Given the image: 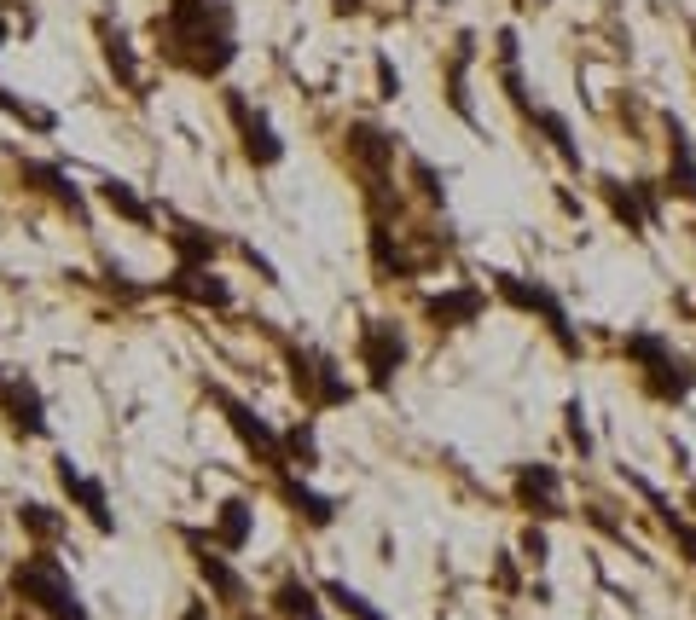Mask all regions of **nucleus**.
<instances>
[{"label": "nucleus", "instance_id": "2", "mask_svg": "<svg viewBox=\"0 0 696 620\" xmlns=\"http://www.w3.org/2000/svg\"><path fill=\"white\" fill-rule=\"evenodd\" d=\"M12 592H18L24 603H36L46 620H87L82 592L70 585L65 563H53V556H18V568H12Z\"/></svg>", "mask_w": 696, "mask_h": 620}, {"label": "nucleus", "instance_id": "11", "mask_svg": "<svg viewBox=\"0 0 696 620\" xmlns=\"http://www.w3.org/2000/svg\"><path fill=\"white\" fill-rule=\"evenodd\" d=\"M169 290L186 296V301H198V308H232V290L210 273V267H174Z\"/></svg>", "mask_w": 696, "mask_h": 620}, {"label": "nucleus", "instance_id": "19", "mask_svg": "<svg viewBox=\"0 0 696 620\" xmlns=\"http://www.w3.org/2000/svg\"><path fill=\"white\" fill-rule=\"evenodd\" d=\"M424 313H430L435 325H470L482 313V290H447V296H435Z\"/></svg>", "mask_w": 696, "mask_h": 620}, {"label": "nucleus", "instance_id": "13", "mask_svg": "<svg viewBox=\"0 0 696 620\" xmlns=\"http://www.w3.org/2000/svg\"><path fill=\"white\" fill-rule=\"evenodd\" d=\"M279 499L291 504L296 516H308L313 528H331V522H337V504H331L325 493H313V487H302V482H296L291 470H279Z\"/></svg>", "mask_w": 696, "mask_h": 620}, {"label": "nucleus", "instance_id": "32", "mask_svg": "<svg viewBox=\"0 0 696 620\" xmlns=\"http://www.w3.org/2000/svg\"><path fill=\"white\" fill-rule=\"evenodd\" d=\"M180 620H210V609H203V603H186V615Z\"/></svg>", "mask_w": 696, "mask_h": 620}, {"label": "nucleus", "instance_id": "1", "mask_svg": "<svg viewBox=\"0 0 696 620\" xmlns=\"http://www.w3.org/2000/svg\"><path fill=\"white\" fill-rule=\"evenodd\" d=\"M157 41L163 58L192 76H227V65L239 58V36H232V12L220 0H169L157 12Z\"/></svg>", "mask_w": 696, "mask_h": 620}, {"label": "nucleus", "instance_id": "6", "mask_svg": "<svg viewBox=\"0 0 696 620\" xmlns=\"http://www.w3.org/2000/svg\"><path fill=\"white\" fill-rule=\"evenodd\" d=\"M360 360H366V371H372V389H389L394 371L406 365V337L389 320H366L360 325Z\"/></svg>", "mask_w": 696, "mask_h": 620}, {"label": "nucleus", "instance_id": "28", "mask_svg": "<svg viewBox=\"0 0 696 620\" xmlns=\"http://www.w3.org/2000/svg\"><path fill=\"white\" fill-rule=\"evenodd\" d=\"M377 87H384V99H394V93H401V76L389 70V58H377Z\"/></svg>", "mask_w": 696, "mask_h": 620}, {"label": "nucleus", "instance_id": "5", "mask_svg": "<svg viewBox=\"0 0 696 620\" xmlns=\"http://www.w3.org/2000/svg\"><path fill=\"white\" fill-rule=\"evenodd\" d=\"M284 360H291V383L302 389V401H308V406H343L348 394H354V389H348L343 377H337V365H331L325 354H302V348H284Z\"/></svg>", "mask_w": 696, "mask_h": 620}, {"label": "nucleus", "instance_id": "25", "mask_svg": "<svg viewBox=\"0 0 696 620\" xmlns=\"http://www.w3.org/2000/svg\"><path fill=\"white\" fill-rule=\"evenodd\" d=\"M325 597H331V603H337V609H343V615H354V620H384V615H377V609H372V603H366V597H360V592H354V585H343V580H331V585H325Z\"/></svg>", "mask_w": 696, "mask_h": 620}, {"label": "nucleus", "instance_id": "8", "mask_svg": "<svg viewBox=\"0 0 696 620\" xmlns=\"http://www.w3.org/2000/svg\"><path fill=\"white\" fill-rule=\"evenodd\" d=\"M0 406H6V418L18 423L24 435H46V406H41V389L29 383V377L0 371Z\"/></svg>", "mask_w": 696, "mask_h": 620}, {"label": "nucleus", "instance_id": "17", "mask_svg": "<svg viewBox=\"0 0 696 620\" xmlns=\"http://www.w3.org/2000/svg\"><path fill=\"white\" fill-rule=\"evenodd\" d=\"M99 41H105V65L117 70V82L122 87H139V65H134V46H128V36H122L110 18H99Z\"/></svg>", "mask_w": 696, "mask_h": 620}, {"label": "nucleus", "instance_id": "33", "mask_svg": "<svg viewBox=\"0 0 696 620\" xmlns=\"http://www.w3.org/2000/svg\"><path fill=\"white\" fill-rule=\"evenodd\" d=\"M0 46H6V18H0Z\"/></svg>", "mask_w": 696, "mask_h": 620}, {"label": "nucleus", "instance_id": "15", "mask_svg": "<svg viewBox=\"0 0 696 620\" xmlns=\"http://www.w3.org/2000/svg\"><path fill=\"white\" fill-rule=\"evenodd\" d=\"M192 545H198V534H192ZM198 574L210 580V592H215L220 603H232V609L244 603V580H239V568H227V556H215V551L198 545Z\"/></svg>", "mask_w": 696, "mask_h": 620}, {"label": "nucleus", "instance_id": "29", "mask_svg": "<svg viewBox=\"0 0 696 620\" xmlns=\"http://www.w3.org/2000/svg\"><path fill=\"white\" fill-rule=\"evenodd\" d=\"M568 435H575V447L587 452V423H580V401H568Z\"/></svg>", "mask_w": 696, "mask_h": 620}, {"label": "nucleus", "instance_id": "24", "mask_svg": "<svg viewBox=\"0 0 696 620\" xmlns=\"http://www.w3.org/2000/svg\"><path fill=\"white\" fill-rule=\"evenodd\" d=\"M673 192L696 198V163H691V146H685V134H679V122H673Z\"/></svg>", "mask_w": 696, "mask_h": 620}, {"label": "nucleus", "instance_id": "10", "mask_svg": "<svg viewBox=\"0 0 696 620\" xmlns=\"http://www.w3.org/2000/svg\"><path fill=\"white\" fill-rule=\"evenodd\" d=\"M517 499L528 504L534 516H563V499H558V470H551V464H522V470H517Z\"/></svg>", "mask_w": 696, "mask_h": 620}, {"label": "nucleus", "instance_id": "30", "mask_svg": "<svg viewBox=\"0 0 696 620\" xmlns=\"http://www.w3.org/2000/svg\"><path fill=\"white\" fill-rule=\"evenodd\" d=\"M522 545H528V563H546V539H540V534H528Z\"/></svg>", "mask_w": 696, "mask_h": 620}, {"label": "nucleus", "instance_id": "14", "mask_svg": "<svg viewBox=\"0 0 696 620\" xmlns=\"http://www.w3.org/2000/svg\"><path fill=\"white\" fill-rule=\"evenodd\" d=\"M348 157H354V163L366 168L377 186H384V163L394 157V139L384 128H366V122H360V128H348Z\"/></svg>", "mask_w": 696, "mask_h": 620}, {"label": "nucleus", "instance_id": "7", "mask_svg": "<svg viewBox=\"0 0 696 620\" xmlns=\"http://www.w3.org/2000/svg\"><path fill=\"white\" fill-rule=\"evenodd\" d=\"M494 284H499V296L511 301V308H522V313H540V320L558 330V342L575 354V330H568V313H563V301L551 296V290H540V284H522V279H511V273H494Z\"/></svg>", "mask_w": 696, "mask_h": 620}, {"label": "nucleus", "instance_id": "20", "mask_svg": "<svg viewBox=\"0 0 696 620\" xmlns=\"http://www.w3.org/2000/svg\"><path fill=\"white\" fill-rule=\"evenodd\" d=\"M169 244H174V256H180V267H210V261H215V249H220L203 227H174V232H169Z\"/></svg>", "mask_w": 696, "mask_h": 620}, {"label": "nucleus", "instance_id": "21", "mask_svg": "<svg viewBox=\"0 0 696 620\" xmlns=\"http://www.w3.org/2000/svg\"><path fill=\"white\" fill-rule=\"evenodd\" d=\"M273 609H279L284 620H325L320 603H313V592H308L302 580H284L279 592H273Z\"/></svg>", "mask_w": 696, "mask_h": 620}, {"label": "nucleus", "instance_id": "4", "mask_svg": "<svg viewBox=\"0 0 696 620\" xmlns=\"http://www.w3.org/2000/svg\"><path fill=\"white\" fill-rule=\"evenodd\" d=\"M227 117H232V128H239V139H244V157L256 168L284 163V139L273 134V122H267L261 110H250V99H244L239 87H227Z\"/></svg>", "mask_w": 696, "mask_h": 620}, {"label": "nucleus", "instance_id": "34", "mask_svg": "<svg viewBox=\"0 0 696 620\" xmlns=\"http://www.w3.org/2000/svg\"><path fill=\"white\" fill-rule=\"evenodd\" d=\"M691 504H696V493H691Z\"/></svg>", "mask_w": 696, "mask_h": 620}, {"label": "nucleus", "instance_id": "3", "mask_svg": "<svg viewBox=\"0 0 696 620\" xmlns=\"http://www.w3.org/2000/svg\"><path fill=\"white\" fill-rule=\"evenodd\" d=\"M210 401H215L220 412H227L232 435H239L244 447H250V452L261 458V464H273V470H284V435H279L273 423H267V418H256V412H250V406L239 401V394H227V389H210Z\"/></svg>", "mask_w": 696, "mask_h": 620}, {"label": "nucleus", "instance_id": "23", "mask_svg": "<svg viewBox=\"0 0 696 620\" xmlns=\"http://www.w3.org/2000/svg\"><path fill=\"white\" fill-rule=\"evenodd\" d=\"M18 522H24V528L36 534V539H58V534H65V516H58L53 504H36V499L18 504Z\"/></svg>", "mask_w": 696, "mask_h": 620}, {"label": "nucleus", "instance_id": "16", "mask_svg": "<svg viewBox=\"0 0 696 620\" xmlns=\"http://www.w3.org/2000/svg\"><path fill=\"white\" fill-rule=\"evenodd\" d=\"M250 528H256V511H250L244 499H227V504H220V516H215V545L244 551L250 545Z\"/></svg>", "mask_w": 696, "mask_h": 620}, {"label": "nucleus", "instance_id": "31", "mask_svg": "<svg viewBox=\"0 0 696 620\" xmlns=\"http://www.w3.org/2000/svg\"><path fill=\"white\" fill-rule=\"evenodd\" d=\"M366 6V0H331V12H337V18H348V12H360Z\"/></svg>", "mask_w": 696, "mask_h": 620}, {"label": "nucleus", "instance_id": "9", "mask_svg": "<svg viewBox=\"0 0 696 620\" xmlns=\"http://www.w3.org/2000/svg\"><path fill=\"white\" fill-rule=\"evenodd\" d=\"M58 482H65V493H70V499L87 511V522H93L99 534H110V528H117V516H110V499H105V482L82 475V470L70 464V458H58Z\"/></svg>", "mask_w": 696, "mask_h": 620}, {"label": "nucleus", "instance_id": "12", "mask_svg": "<svg viewBox=\"0 0 696 620\" xmlns=\"http://www.w3.org/2000/svg\"><path fill=\"white\" fill-rule=\"evenodd\" d=\"M24 180L36 186V192H46L53 203H65V209H70L76 220H87V198L70 186V174L58 168V163H24Z\"/></svg>", "mask_w": 696, "mask_h": 620}, {"label": "nucleus", "instance_id": "27", "mask_svg": "<svg viewBox=\"0 0 696 620\" xmlns=\"http://www.w3.org/2000/svg\"><path fill=\"white\" fill-rule=\"evenodd\" d=\"M0 110H12V117H24V122H36V128H53V117H46V110H29L24 99H12L6 87H0Z\"/></svg>", "mask_w": 696, "mask_h": 620}, {"label": "nucleus", "instance_id": "18", "mask_svg": "<svg viewBox=\"0 0 696 620\" xmlns=\"http://www.w3.org/2000/svg\"><path fill=\"white\" fill-rule=\"evenodd\" d=\"M604 198H609V209L627 220V232H644V209H650V192L644 186H621V180H604Z\"/></svg>", "mask_w": 696, "mask_h": 620}, {"label": "nucleus", "instance_id": "22", "mask_svg": "<svg viewBox=\"0 0 696 620\" xmlns=\"http://www.w3.org/2000/svg\"><path fill=\"white\" fill-rule=\"evenodd\" d=\"M99 198H105V203H110V209H117L122 220H134V227H151V209H146V203H139V198H134L122 180H105V186H99Z\"/></svg>", "mask_w": 696, "mask_h": 620}, {"label": "nucleus", "instance_id": "26", "mask_svg": "<svg viewBox=\"0 0 696 620\" xmlns=\"http://www.w3.org/2000/svg\"><path fill=\"white\" fill-rule=\"evenodd\" d=\"M534 122H540V128L551 134V146L563 151V163H580V146L568 139V122H563V117H551V110H534Z\"/></svg>", "mask_w": 696, "mask_h": 620}]
</instances>
